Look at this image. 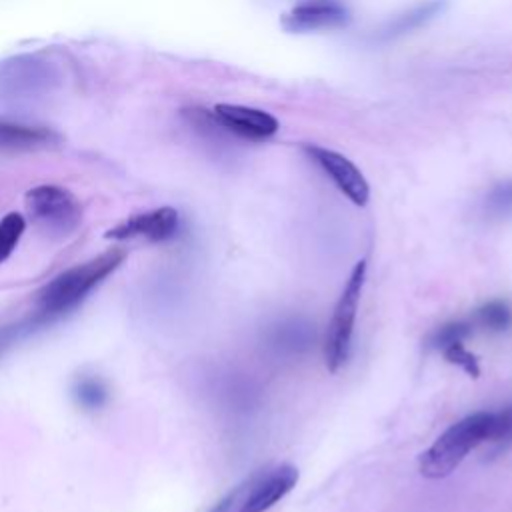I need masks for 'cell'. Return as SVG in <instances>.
<instances>
[{"mask_svg": "<svg viewBox=\"0 0 512 512\" xmlns=\"http://www.w3.org/2000/svg\"><path fill=\"white\" fill-rule=\"evenodd\" d=\"M512 438V406L498 412H474L446 428L434 444L418 458L424 478L440 480L452 474L470 450L484 442H506Z\"/></svg>", "mask_w": 512, "mask_h": 512, "instance_id": "obj_1", "label": "cell"}, {"mask_svg": "<svg viewBox=\"0 0 512 512\" xmlns=\"http://www.w3.org/2000/svg\"><path fill=\"white\" fill-rule=\"evenodd\" d=\"M124 260V252L112 248L84 264H78L52 278L38 294V304L46 314H60L76 306L98 282L114 272Z\"/></svg>", "mask_w": 512, "mask_h": 512, "instance_id": "obj_2", "label": "cell"}, {"mask_svg": "<svg viewBox=\"0 0 512 512\" xmlns=\"http://www.w3.org/2000/svg\"><path fill=\"white\" fill-rule=\"evenodd\" d=\"M366 260H358L342 288V294L334 306L332 318L328 322L326 340H324V358L330 372H338L350 354V342L354 334L356 312L360 296L366 282Z\"/></svg>", "mask_w": 512, "mask_h": 512, "instance_id": "obj_3", "label": "cell"}, {"mask_svg": "<svg viewBox=\"0 0 512 512\" xmlns=\"http://www.w3.org/2000/svg\"><path fill=\"white\" fill-rule=\"evenodd\" d=\"M26 212L30 220L52 238H66L82 222V206L76 196L56 184H40L24 196Z\"/></svg>", "mask_w": 512, "mask_h": 512, "instance_id": "obj_4", "label": "cell"}, {"mask_svg": "<svg viewBox=\"0 0 512 512\" xmlns=\"http://www.w3.org/2000/svg\"><path fill=\"white\" fill-rule=\"evenodd\" d=\"M58 72L36 56H14L0 62V104L32 100L52 90Z\"/></svg>", "mask_w": 512, "mask_h": 512, "instance_id": "obj_5", "label": "cell"}, {"mask_svg": "<svg viewBox=\"0 0 512 512\" xmlns=\"http://www.w3.org/2000/svg\"><path fill=\"white\" fill-rule=\"evenodd\" d=\"M304 154L314 160L322 168V172L334 182V186L356 206H366L370 196V186L360 172V168L346 158L344 154L318 146V144H302Z\"/></svg>", "mask_w": 512, "mask_h": 512, "instance_id": "obj_6", "label": "cell"}, {"mask_svg": "<svg viewBox=\"0 0 512 512\" xmlns=\"http://www.w3.org/2000/svg\"><path fill=\"white\" fill-rule=\"evenodd\" d=\"M352 20L342 0H302L294 4L280 20L282 28L292 34L344 28Z\"/></svg>", "mask_w": 512, "mask_h": 512, "instance_id": "obj_7", "label": "cell"}, {"mask_svg": "<svg viewBox=\"0 0 512 512\" xmlns=\"http://www.w3.org/2000/svg\"><path fill=\"white\" fill-rule=\"evenodd\" d=\"M212 120L226 132L244 140H266L278 132V120L260 108L240 104H216L212 108Z\"/></svg>", "mask_w": 512, "mask_h": 512, "instance_id": "obj_8", "label": "cell"}, {"mask_svg": "<svg viewBox=\"0 0 512 512\" xmlns=\"http://www.w3.org/2000/svg\"><path fill=\"white\" fill-rule=\"evenodd\" d=\"M298 482V470L292 464H280L272 470L258 472L238 508V512H266L282 500Z\"/></svg>", "mask_w": 512, "mask_h": 512, "instance_id": "obj_9", "label": "cell"}, {"mask_svg": "<svg viewBox=\"0 0 512 512\" xmlns=\"http://www.w3.org/2000/svg\"><path fill=\"white\" fill-rule=\"evenodd\" d=\"M178 230V212L172 206L154 208L150 212L134 214L106 232V238L112 240H130V238H148L152 242L168 240Z\"/></svg>", "mask_w": 512, "mask_h": 512, "instance_id": "obj_10", "label": "cell"}, {"mask_svg": "<svg viewBox=\"0 0 512 512\" xmlns=\"http://www.w3.org/2000/svg\"><path fill=\"white\" fill-rule=\"evenodd\" d=\"M448 8V0H424L414 4L412 8L396 14L394 18H390L378 32H376V40L378 42H388V40H396L402 38L414 30H420L422 26H426L428 22H432L434 18H438L444 10Z\"/></svg>", "mask_w": 512, "mask_h": 512, "instance_id": "obj_11", "label": "cell"}, {"mask_svg": "<svg viewBox=\"0 0 512 512\" xmlns=\"http://www.w3.org/2000/svg\"><path fill=\"white\" fill-rule=\"evenodd\" d=\"M60 138L54 130L44 126L0 122V148L10 152H28L56 144Z\"/></svg>", "mask_w": 512, "mask_h": 512, "instance_id": "obj_12", "label": "cell"}, {"mask_svg": "<svg viewBox=\"0 0 512 512\" xmlns=\"http://www.w3.org/2000/svg\"><path fill=\"white\" fill-rule=\"evenodd\" d=\"M480 326L490 332H502L512 324V310L502 300H492L474 312L472 326Z\"/></svg>", "mask_w": 512, "mask_h": 512, "instance_id": "obj_13", "label": "cell"}, {"mask_svg": "<svg viewBox=\"0 0 512 512\" xmlns=\"http://www.w3.org/2000/svg\"><path fill=\"white\" fill-rule=\"evenodd\" d=\"M26 228V220L20 212H8L0 220V262H4L16 248Z\"/></svg>", "mask_w": 512, "mask_h": 512, "instance_id": "obj_14", "label": "cell"}, {"mask_svg": "<svg viewBox=\"0 0 512 512\" xmlns=\"http://www.w3.org/2000/svg\"><path fill=\"white\" fill-rule=\"evenodd\" d=\"M470 334H472V324H470V322H464V320L448 322V324L438 326V328L430 334L428 346L442 352V350H444L446 346H450V344L464 342Z\"/></svg>", "mask_w": 512, "mask_h": 512, "instance_id": "obj_15", "label": "cell"}, {"mask_svg": "<svg viewBox=\"0 0 512 512\" xmlns=\"http://www.w3.org/2000/svg\"><path fill=\"white\" fill-rule=\"evenodd\" d=\"M486 212L490 216H510L512 214V180L498 182L486 196Z\"/></svg>", "mask_w": 512, "mask_h": 512, "instance_id": "obj_16", "label": "cell"}, {"mask_svg": "<svg viewBox=\"0 0 512 512\" xmlns=\"http://www.w3.org/2000/svg\"><path fill=\"white\" fill-rule=\"evenodd\" d=\"M444 358L450 362V364H456L460 366L464 372H468L470 376H478L480 374V368H478V360L474 354H470L466 350V346L462 342H456V344H450L442 350Z\"/></svg>", "mask_w": 512, "mask_h": 512, "instance_id": "obj_17", "label": "cell"}, {"mask_svg": "<svg viewBox=\"0 0 512 512\" xmlns=\"http://www.w3.org/2000/svg\"><path fill=\"white\" fill-rule=\"evenodd\" d=\"M104 396H106V392H104L102 384L96 382V380H86L78 388V398L86 406H100Z\"/></svg>", "mask_w": 512, "mask_h": 512, "instance_id": "obj_18", "label": "cell"}, {"mask_svg": "<svg viewBox=\"0 0 512 512\" xmlns=\"http://www.w3.org/2000/svg\"><path fill=\"white\" fill-rule=\"evenodd\" d=\"M252 478H254V476H252ZM252 478H248L242 486H238L236 490H232V492H230L224 500H220V502H218L210 512H230V510H232V506H234L236 502H238V504H242V500H244V498H242V494L250 488Z\"/></svg>", "mask_w": 512, "mask_h": 512, "instance_id": "obj_19", "label": "cell"}]
</instances>
